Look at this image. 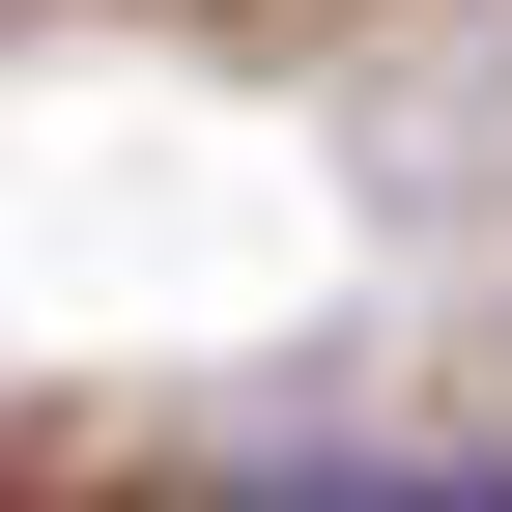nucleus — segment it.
I'll list each match as a JSON object with an SVG mask.
<instances>
[{"label":"nucleus","mask_w":512,"mask_h":512,"mask_svg":"<svg viewBox=\"0 0 512 512\" xmlns=\"http://www.w3.org/2000/svg\"><path fill=\"white\" fill-rule=\"evenodd\" d=\"M285 512H512V484H456V456H370V484H285Z\"/></svg>","instance_id":"f257e3e1"}]
</instances>
